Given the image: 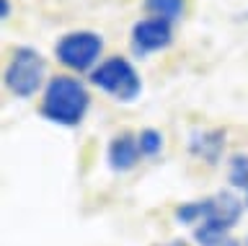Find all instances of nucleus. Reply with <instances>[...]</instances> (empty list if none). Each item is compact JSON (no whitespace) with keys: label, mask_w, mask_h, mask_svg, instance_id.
<instances>
[{"label":"nucleus","mask_w":248,"mask_h":246,"mask_svg":"<svg viewBox=\"0 0 248 246\" xmlns=\"http://www.w3.org/2000/svg\"><path fill=\"white\" fill-rule=\"evenodd\" d=\"M137 143H140V153L142 158H155L163 150V132L155 127H145L137 132Z\"/></svg>","instance_id":"f8f14e48"},{"label":"nucleus","mask_w":248,"mask_h":246,"mask_svg":"<svg viewBox=\"0 0 248 246\" xmlns=\"http://www.w3.org/2000/svg\"><path fill=\"white\" fill-rule=\"evenodd\" d=\"M88 109H91V91L80 78H75L70 73H60L46 81L42 91V104H39L42 119L52 122L57 127L73 130L83 125Z\"/></svg>","instance_id":"f257e3e1"},{"label":"nucleus","mask_w":248,"mask_h":246,"mask_svg":"<svg viewBox=\"0 0 248 246\" xmlns=\"http://www.w3.org/2000/svg\"><path fill=\"white\" fill-rule=\"evenodd\" d=\"M46 60L36 47L31 44H18L11 52L5 70H3V83L16 98H31L46 86Z\"/></svg>","instance_id":"f03ea898"},{"label":"nucleus","mask_w":248,"mask_h":246,"mask_svg":"<svg viewBox=\"0 0 248 246\" xmlns=\"http://www.w3.org/2000/svg\"><path fill=\"white\" fill-rule=\"evenodd\" d=\"M11 16V0H0V21H8Z\"/></svg>","instance_id":"ddd939ff"},{"label":"nucleus","mask_w":248,"mask_h":246,"mask_svg":"<svg viewBox=\"0 0 248 246\" xmlns=\"http://www.w3.org/2000/svg\"><path fill=\"white\" fill-rule=\"evenodd\" d=\"M246 246H248V238H246Z\"/></svg>","instance_id":"f3484780"},{"label":"nucleus","mask_w":248,"mask_h":246,"mask_svg":"<svg viewBox=\"0 0 248 246\" xmlns=\"http://www.w3.org/2000/svg\"><path fill=\"white\" fill-rule=\"evenodd\" d=\"M142 8L153 18H163L168 24H176V21L184 18L186 0H142Z\"/></svg>","instance_id":"9d476101"},{"label":"nucleus","mask_w":248,"mask_h":246,"mask_svg":"<svg viewBox=\"0 0 248 246\" xmlns=\"http://www.w3.org/2000/svg\"><path fill=\"white\" fill-rule=\"evenodd\" d=\"M225 130L222 127H204V130H191L189 132V153L194 158L204 161L215 166L222 161L225 153Z\"/></svg>","instance_id":"6e6552de"},{"label":"nucleus","mask_w":248,"mask_h":246,"mask_svg":"<svg viewBox=\"0 0 248 246\" xmlns=\"http://www.w3.org/2000/svg\"><path fill=\"white\" fill-rule=\"evenodd\" d=\"M155 246H191V244L184 241V238H173V241H168V244H155Z\"/></svg>","instance_id":"4468645a"},{"label":"nucleus","mask_w":248,"mask_h":246,"mask_svg":"<svg viewBox=\"0 0 248 246\" xmlns=\"http://www.w3.org/2000/svg\"><path fill=\"white\" fill-rule=\"evenodd\" d=\"M91 83L119 104H132L142 94V78H140L137 67L127 57H119V55L106 57L91 73Z\"/></svg>","instance_id":"7ed1b4c3"},{"label":"nucleus","mask_w":248,"mask_h":246,"mask_svg":"<svg viewBox=\"0 0 248 246\" xmlns=\"http://www.w3.org/2000/svg\"><path fill=\"white\" fill-rule=\"evenodd\" d=\"M246 207H248V189H246Z\"/></svg>","instance_id":"dca6fc26"},{"label":"nucleus","mask_w":248,"mask_h":246,"mask_svg":"<svg viewBox=\"0 0 248 246\" xmlns=\"http://www.w3.org/2000/svg\"><path fill=\"white\" fill-rule=\"evenodd\" d=\"M173 44V24L163 18H140L129 29V47L137 57H147L153 52H163Z\"/></svg>","instance_id":"423d86ee"},{"label":"nucleus","mask_w":248,"mask_h":246,"mask_svg":"<svg viewBox=\"0 0 248 246\" xmlns=\"http://www.w3.org/2000/svg\"><path fill=\"white\" fill-rule=\"evenodd\" d=\"M101 52H104V36L91 29L67 32L54 44V57L70 73H93L101 65Z\"/></svg>","instance_id":"39448f33"},{"label":"nucleus","mask_w":248,"mask_h":246,"mask_svg":"<svg viewBox=\"0 0 248 246\" xmlns=\"http://www.w3.org/2000/svg\"><path fill=\"white\" fill-rule=\"evenodd\" d=\"M228 181L232 189H248V153H232L228 158Z\"/></svg>","instance_id":"9b49d317"},{"label":"nucleus","mask_w":248,"mask_h":246,"mask_svg":"<svg viewBox=\"0 0 248 246\" xmlns=\"http://www.w3.org/2000/svg\"><path fill=\"white\" fill-rule=\"evenodd\" d=\"M209 213H212V195L176 205L173 207V220L178 223V226H194V228H197L202 220H207Z\"/></svg>","instance_id":"1a4fd4ad"},{"label":"nucleus","mask_w":248,"mask_h":246,"mask_svg":"<svg viewBox=\"0 0 248 246\" xmlns=\"http://www.w3.org/2000/svg\"><path fill=\"white\" fill-rule=\"evenodd\" d=\"M222 246H240V244H238V241H232V238H228V241H225Z\"/></svg>","instance_id":"2eb2a0df"},{"label":"nucleus","mask_w":248,"mask_h":246,"mask_svg":"<svg viewBox=\"0 0 248 246\" xmlns=\"http://www.w3.org/2000/svg\"><path fill=\"white\" fill-rule=\"evenodd\" d=\"M240 215H243V199H238L228 189L215 192L212 213L194 228V241L199 246H222L230 238V230L238 226Z\"/></svg>","instance_id":"20e7f679"},{"label":"nucleus","mask_w":248,"mask_h":246,"mask_svg":"<svg viewBox=\"0 0 248 246\" xmlns=\"http://www.w3.org/2000/svg\"><path fill=\"white\" fill-rule=\"evenodd\" d=\"M140 158H142V153H140L135 132H119L106 145V164L114 174H127L132 168H137Z\"/></svg>","instance_id":"0eeeda50"}]
</instances>
